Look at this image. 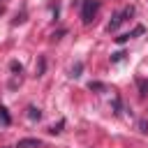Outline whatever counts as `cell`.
<instances>
[{
	"instance_id": "1",
	"label": "cell",
	"mask_w": 148,
	"mask_h": 148,
	"mask_svg": "<svg viewBox=\"0 0 148 148\" xmlns=\"http://www.w3.org/2000/svg\"><path fill=\"white\" fill-rule=\"evenodd\" d=\"M97 9H99V0H83V2H81V21L88 25V23L95 18Z\"/></svg>"
},
{
	"instance_id": "2",
	"label": "cell",
	"mask_w": 148,
	"mask_h": 148,
	"mask_svg": "<svg viewBox=\"0 0 148 148\" xmlns=\"http://www.w3.org/2000/svg\"><path fill=\"white\" fill-rule=\"evenodd\" d=\"M132 14H134V7H127V9H123L120 14H116V16H113V21L109 23V32H111V30H118V25L125 21V16H132Z\"/></svg>"
},
{
	"instance_id": "3",
	"label": "cell",
	"mask_w": 148,
	"mask_h": 148,
	"mask_svg": "<svg viewBox=\"0 0 148 148\" xmlns=\"http://www.w3.org/2000/svg\"><path fill=\"white\" fill-rule=\"evenodd\" d=\"M39 146H42L39 139H21L16 143V148H39Z\"/></svg>"
},
{
	"instance_id": "4",
	"label": "cell",
	"mask_w": 148,
	"mask_h": 148,
	"mask_svg": "<svg viewBox=\"0 0 148 148\" xmlns=\"http://www.w3.org/2000/svg\"><path fill=\"white\" fill-rule=\"evenodd\" d=\"M28 118H30V120H39V118H42V111H39L37 106H28Z\"/></svg>"
},
{
	"instance_id": "5",
	"label": "cell",
	"mask_w": 148,
	"mask_h": 148,
	"mask_svg": "<svg viewBox=\"0 0 148 148\" xmlns=\"http://www.w3.org/2000/svg\"><path fill=\"white\" fill-rule=\"evenodd\" d=\"M0 123L7 127V125H12V118H9V113H7V109L5 106H0Z\"/></svg>"
},
{
	"instance_id": "6",
	"label": "cell",
	"mask_w": 148,
	"mask_h": 148,
	"mask_svg": "<svg viewBox=\"0 0 148 148\" xmlns=\"http://www.w3.org/2000/svg\"><path fill=\"white\" fill-rule=\"evenodd\" d=\"M81 69H83V62H76L72 67V76H81Z\"/></svg>"
},
{
	"instance_id": "7",
	"label": "cell",
	"mask_w": 148,
	"mask_h": 148,
	"mask_svg": "<svg viewBox=\"0 0 148 148\" xmlns=\"http://www.w3.org/2000/svg\"><path fill=\"white\" fill-rule=\"evenodd\" d=\"M123 56H125L123 51H116V53L111 56V62H118V60H123Z\"/></svg>"
},
{
	"instance_id": "8",
	"label": "cell",
	"mask_w": 148,
	"mask_h": 148,
	"mask_svg": "<svg viewBox=\"0 0 148 148\" xmlns=\"http://www.w3.org/2000/svg\"><path fill=\"white\" fill-rule=\"evenodd\" d=\"M9 69H12V72H21V62L12 60V62H9Z\"/></svg>"
},
{
	"instance_id": "9",
	"label": "cell",
	"mask_w": 148,
	"mask_h": 148,
	"mask_svg": "<svg viewBox=\"0 0 148 148\" xmlns=\"http://www.w3.org/2000/svg\"><path fill=\"white\" fill-rule=\"evenodd\" d=\"M60 127H62V120H60V123H58V125H53V127H51V130H49V132H51V134H58V132H60Z\"/></svg>"
},
{
	"instance_id": "10",
	"label": "cell",
	"mask_w": 148,
	"mask_h": 148,
	"mask_svg": "<svg viewBox=\"0 0 148 148\" xmlns=\"http://www.w3.org/2000/svg\"><path fill=\"white\" fill-rule=\"evenodd\" d=\"M0 14H2V7H0Z\"/></svg>"
}]
</instances>
